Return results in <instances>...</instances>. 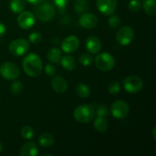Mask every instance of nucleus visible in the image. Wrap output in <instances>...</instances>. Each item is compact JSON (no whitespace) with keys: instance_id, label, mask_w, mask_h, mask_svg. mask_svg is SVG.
Returning a JSON list of instances; mask_svg holds the SVG:
<instances>
[{"instance_id":"nucleus-1","label":"nucleus","mask_w":156,"mask_h":156,"mask_svg":"<svg viewBox=\"0 0 156 156\" xmlns=\"http://www.w3.org/2000/svg\"><path fill=\"white\" fill-rule=\"evenodd\" d=\"M22 66L26 74L31 77H37L42 73V60L40 56L35 53L27 55L23 59Z\"/></svg>"},{"instance_id":"nucleus-2","label":"nucleus","mask_w":156,"mask_h":156,"mask_svg":"<svg viewBox=\"0 0 156 156\" xmlns=\"http://www.w3.org/2000/svg\"><path fill=\"white\" fill-rule=\"evenodd\" d=\"M95 114L94 108L90 105H82L75 109L73 116L76 120L79 123H86L93 120Z\"/></svg>"},{"instance_id":"nucleus-3","label":"nucleus","mask_w":156,"mask_h":156,"mask_svg":"<svg viewBox=\"0 0 156 156\" xmlns=\"http://www.w3.org/2000/svg\"><path fill=\"white\" fill-rule=\"evenodd\" d=\"M35 16L41 21H48L55 16V10L50 2H41L34 9Z\"/></svg>"},{"instance_id":"nucleus-4","label":"nucleus","mask_w":156,"mask_h":156,"mask_svg":"<svg viewBox=\"0 0 156 156\" xmlns=\"http://www.w3.org/2000/svg\"><path fill=\"white\" fill-rule=\"evenodd\" d=\"M95 66L102 72L111 71L115 66V59L110 53L106 52L101 53L96 56Z\"/></svg>"},{"instance_id":"nucleus-5","label":"nucleus","mask_w":156,"mask_h":156,"mask_svg":"<svg viewBox=\"0 0 156 156\" xmlns=\"http://www.w3.org/2000/svg\"><path fill=\"white\" fill-rule=\"evenodd\" d=\"M0 74L7 80H15L19 76L20 69L18 66L13 62H4L0 66Z\"/></svg>"},{"instance_id":"nucleus-6","label":"nucleus","mask_w":156,"mask_h":156,"mask_svg":"<svg viewBox=\"0 0 156 156\" xmlns=\"http://www.w3.org/2000/svg\"><path fill=\"white\" fill-rule=\"evenodd\" d=\"M111 113L117 119L125 118L129 113V105L123 100L116 101L111 105Z\"/></svg>"},{"instance_id":"nucleus-7","label":"nucleus","mask_w":156,"mask_h":156,"mask_svg":"<svg viewBox=\"0 0 156 156\" xmlns=\"http://www.w3.org/2000/svg\"><path fill=\"white\" fill-rule=\"evenodd\" d=\"M123 87L129 93L140 92L143 88V82L139 76H129L123 80Z\"/></svg>"},{"instance_id":"nucleus-8","label":"nucleus","mask_w":156,"mask_h":156,"mask_svg":"<svg viewBox=\"0 0 156 156\" xmlns=\"http://www.w3.org/2000/svg\"><path fill=\"white\" fill-rule=\"evenodd\" d=\"M29 43L24 39H16L9 44V52L14 56H22L28 52Z\"/></svg>"},{"instance_id":"nucleus-9","label":"nucleus","mask_w":156,"mask_h":156,"mask_svg":"<svg viewBox=\"0 0 156 156\" xmlns=\"http://www.w3.org/2000/svg\"><path fill=\"white\" fill-rule=\"evenodd\" d=\"M134 38V30L129 26H124L120 28L116 35V40L122 46L129 45Z\"/></svg>"},{"instance_id":"nucleus-10","label":"nucleus","mask_w":156,"mask_h":156,"mask_svg":"<svg viewBox=\"0 0 156 156\" xmlns=\"http://www.w3.org/2000/svg\"><path fill=\"white\" fill-rule=\"evenodd\" d=\"M117 5V0H97L98 9L106 16L114 15Z\"/></svg>"},{"instance_id":"nucleus-11","label":"nucleus","mask_w":156,"mask_h":156,"mask_svg":"<svg viewBox=\"0 0 156 156\" xmlns=\"http://www.w3.org/2000/svg\"><path fill=\"white\" fill-rule=\"evenodd\" d=\"M18 24L22 29L30 28L35 23V16L30 12H22L18 17Z\"/></svg>"},{"instance_id":"nucleus-12","label":"nucleus","mask_w":156,"mask_h":156,"mask_svg":"<svg viewBox=\"0 0 156 156\" xmlns=\"http://www.w3.org/2000/svg\"><path fill=\"white\" fill-rule=\"evenodd\" d=\"M79 40L74 35L69 36L62 41V49L65 53H73L78 50L79 47Z\"/></svg>"},{"instance_id":"nucleus-13","label":"nucleus","mask_w":156,"mask_h":156,"mask_svg":"<svg viewBox=\"0 0 156 156\" xmlns=\"http://www.w3.org/2000/svg\"><path fill=\"white\" fill-rule=\"evenodd\" d=\"M79 24L85 29H93L97 26L98 19L92 13H84L79 18Z\"/></svg>"},{"instance_id":"nucleus-14","label":"nucleus","mask_w":156,"mask_h":156,"mask_svg":"<svg viewBox=\"0 0 156 156\" xmlns=\"http://www.w3.org/2000/svg\"><path fill=\"white\" fill-rule=\"evenodd\" d=\"M85 47L89 53L96 54L101 50V42L97 37H88L85 41Z\"/></svg>"},{"instance_id":"nucleus-15","label":"nucleus","mask_w":156,"mask_h":156,"mask_svg":"<svg viewBox=\"0 0 156 156\" xmlns=\"http://www.w3.org/2000/svg\"><path fill=\"white\" fill-rule=\"evenodd\" d=\"M51 85L53 89L58 93H63L68 88L67 81L60 76H56L52 79Z\"/></svg>"},{"instance_id":"nucleus-16","label":"nucleus","mask_w":156,"mask_h":156,"mask_svg":"<svg viewBox=\"0 0 156 156\" xmlns=\"http://www.w3.org/2000/svg\"><path fill=\"white\" fill-rule=\"evenodd\" d=\"M21 156H36L38 155V148L36 143L28 142L21 146L19 151Z\"/></svg>"},{"instance_id":"nucleus-17","label":"nucleus","mask_w":156,"mask_h":156,"mask_svg":"<svg viewBox=\"0 0 156 156\" xmlns=\"http://www.w3.org/2000/svg\"><path fill=\"white\" fill-rule=\"evenodd\" d=\"M59 62H60L62 66L65 69L69 70V71L74 70L76 68V66H77L76 59L73 56H69V55H66V56L61 58Z\"/></svg>"},{"instance_id":"nucleus-18","label":"nucleus","mask_w":156,"mask_h":156,"mask_svg":"<svg viewBox=\"0 0 156 156\" xmlns=\"http://www.w3.org/2000/svg\"><path fill=\"white\" fill-rule=\"evenodd\" d=\"M94 128L99 133H105L108 128V121L106 117H98L94 121Z\"/></svg>"},{"instance_id":"nucleus-19","label":"nucleus","mask_w":156,"mask_h":156,"mask_svg":"<svg viewBox=\"0 0 156 156\" xmlns=\"http://www.w3.org/2000/svg\"><path fill=\"white\" fill-rule=\"evenodd\" d=\"M47 56L49 61L54 62V63H57L60 61L61 58H62V53L56 47H52L47 52Z\"/></svg>"},{"instance_id":"nucleus-20","label":"nucleus","mask_w":156,"mask_h":156,"mask_svg":"<svg viewBox=\"0 0 156 156\" xmlns=\"http://www.w3.org/2000/svg\"><path fill=\"white\" fill-rule=\"evenodd\" d=\"M143 9L148 15L154 17L156 15V0H144Z\"/></svg>"},{"instance_id":"nucleus-21","label":"nucleus","mask_w":156,"mask_h":156,"mask_svg":"<svg viewBox=\"0 0 156 156\" xmlns=\"http://www.w3.org/2000/svg\"><path fill=\"white\" fill-rule=\"evenodd\" d=\"M38 143L43 147H50L54 143V138L48 133L41 134L38 138Z\"/></svg>"},{"instance_id":"nucleus-22","label":"nucleus","mask_w":156,"mask_h":156,"mask_svg":"<svg viewBox=\"0 0 156 156\" xmlns=\"http://www.w3.org/2000/svg\"><path fill=\"white\" fill-rule=\"evenodd\" d=\"M26 7L25 0H12L10 2V9L14 13H21Z\"/></svg>"},{"instance_id":"nucleus-23","label":"nucleus","mask_w":156,"mask_h":156,"mask_svg":"<svg viewBox=\"0 0 156 156\" xmlns=\"http://www.w3.org/2000/svg\"><path fill=\"white\" fill-rule=\"evenodd\" d=\"M76 94L78 96L82 98H86L90 95V88L87 85L84 83H79L76 88Z\"/></svg>"},{"instance_id":"nucleus-24","label":"nucleus","mask_w":156,"mask_h":156,"mask_svg":"<svg viewBox=\"0 0 156 156\" xmlns=\"http://www.w3.org/2000/svg\"><path fill=\"white\" fill-rule=\"evenodd\" d=\"M75 10L79 14H84L88 11V0H76L74 5Z\"/></svg>"},{"instance_id":"nucleus-25","label":"nucleus","mask_w":156,"mask_h":156,"mask_svg":"<svg viewBox=\"0 0 156 156\" xmlns=\"http://www.w3.org/2000/svg\"><path fill=\"white\" fill-rule=\"evenodd\" d=\"M21 134L25 140H31L34 136V130L29 126H25L21 128Z\"/></svg>"},{"instance_id":"nucleus-26","label":"nucleus","mask_w":156,"mask_h":156,"mask_svg":"<svg viewBox=\"0 0 156 156\" xmlns=\"http://www.w3.org/2000/svg\"><path fill=\"white\" fill-rule=\"evenodd\" d=\"M79 62L84 66H88L93 62V57L89 53H83L79 58Z\"/></svg>"},{"instance_id":"nucleus-27","label":"nucleus","mask_w":156,"mask_h":156,"mask_svg":"<svg viewBox=\"0 0 156 156\" xmlns=\"http://www.w3.org/2000/svg\"><path fill=\"white\" fill-rule=\"evenodd\" d=\"M23 91V84L19 81L13 82L12 85H11V92L14 95H18L21 94Z\"/></svg>"},{"instance_id":"nucleus-28","label":"nucleus","mask_w":156,"mask_h":156,"mask_svg":"<svg viewBox=\"0 0 156 156\" xmlns=\"http://www.w3.org/2000/svg\"><path fill=\"white\" fill-rule=\"evenodd\" d=\"M96 114L98 117H107L109 116L110 111L105 105H101L96 109Z\"/></svg>"},{"instance_id":"nucleus-29","label":"nucleus","mask_w":156,"mask_h":156,"mask_svg":"<svg viewBox=\"0 0 156 156\" xmlns=\"http://www.w3.org/2000/svg\"><path fill=\"white\" fill-rule=\"evenodd\" d=\"M42 34L41 33H39L37 31H34L29 35L28 40L30 43H31L33 44H36L41 42L42 41Z\"/></svg>"},{"instance_id":"nucleus-30","label":"nucleus","mask_w":156,"mask_h":156,"mask_svg":"<svg viewBox=\"0 0 156 156\" xmlns=\"http://www.w3.org/2000/svg\"><path fill=\"white\" fill-rule=\"evenodd\" d=\"M55 5L58 9L60 13H63L66 12V8L69 3V0H53Z\"/></svg>"},{"instance_id":"nucleus-31","label":"nucleus","mask_w":156,"mask_h":156,"mask_svg":"<svg viewBox=\"0 0 156 156\" xmlns=\"http://www.w3.org/2000/svg\"><path fill=\"white\" fill-rule=\"evenodd\" d=\"M108 91L111 93V94H118L120 91V85L117 81H114V82H112L108 86Z\"/></svg>"},{"instance_id":"nucleus-32","label":"nucleus","mask_w":156,"mask_h":156,"mask_svg":"<svg viewBox=\"0 0 156 156\" xmlns=\"http://www.w3.org/2000/svg\"><path fill=\"white\" fill-rule=\"evenodd\" d=\"M111 18L108 20V24L112 28H117L119 27L120 24V18H119L118 15H111Z\"/></svg>"},{"instance_id":"nucleus-33","label":"nucleus","mask_w":156,"mask_h":156,"mask_svg":"<svg viewBox=\"0 0 156 156\" xmlns=\"http://www.w3.org/2000/svg\"><path fill=\"white\" fill-rule=\"evenodd\" d=\"M129 9L132 12H139L142 8V4L139 0H131L129 2Z\"/></svg>"},{"instance_id":"nucleus-34","label":"nucleus","mask_w":156,"mask_h":156,"mask_svg":"<svg viewBox=\"0 0 156 156\" xmlns=\"http://www.w3.org/2000/svg\"><path fill=\"white\" fill-rule=\"evenodd\" d=\"M44 71L46 74L48 75L49 76H54L56 73V68L53 64L48 63L45 66Z\"/></svg>"},{"instance_id":"nucleus-35","label":"nucleus","mask_w":156,"mask_h":156,"mask_svg":"<svg viewBox=\"0 0 156 156\" xmlns=\"http://www.w3.org/2000/svg\"><path fill=\"white\" fill-rule=\"evenodd\" d=\"M5 30H6L5 26V24H3V23H2L1 21H0V37H2L3 35L5 34Z\"/></svg>"},{"instance_id":"nucleus-36","label":"nucleus","mask_w":156,"mask_h":156,"mask_svg":"<svg viewBox=\"0 0 156 156\" xmlns=\"http://www.w3.org/2000/svg\"><path fill=\"white\" fill-rule=\"evenodd\" d=\"M25 1L28 2L29 3H30L32 5H38L40 3L43 2L44 0H25Z\"/></svg>"},{"instance_id":"nucleus-37","label":"nucleus","mask_w":156,"mask_h":156,"mask_svg":"<svg viewBox=\"0 0 156 156\" xmlns=\"http://www.w3.org/2000/svg\"><path fill=\"white\" fill-rule=\"evenodd\" d=\"M152 132H153V137H154V139H155V140H156V136H155V127H154L153 131H152Z\"/></svg>"},{"instance_id":"nucleus-38","label":"nucleus","mask_w":156,"mask_h":156,"mask_svg":"<svg viewBox=\"0 0 156 156\" xmlns=\"http://www.w3.org/2000/svg\"><path fill=\"white\" fill-rule=\"evenodd\" d=\"M2 149H3V148H2V143H0V152H1L2 151Z\"/></svg>"},{"instance_id":"nucleus-39","label":"nucleus","mask_w":156,"mask_h":156,"mask_svg":"<svg viewBox=\"0 0 156 156\" xmlns=\"http://www.w3.org/2000/svg\"><path fill=\"white\" fill-rule=\"evenodd\" d=\"M44 155H49V156H51L52 155H51V154H47V153L43 154V155H42V156H44Z\"/></svg>"},{"instance_id":"nucleus-40","label":"nucleus","mask_w":156,"mask_h":156,"mask_svg":"<svg viewBox=\"0 0 156 156\" xmlns=\"http://www.w3.org/2000/svg\"><path fill=\"white\" fill-rule=\"evenodd\" d=\"M139 1H140V0H139Z\"/></svg>"}]
</instances>
